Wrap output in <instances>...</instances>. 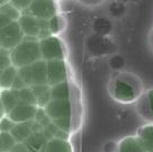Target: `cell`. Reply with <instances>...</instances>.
Wrapping results in <instances>:
<instances>
[{
	"instance_id": "11",
	"label": "cell",
	"mask_w": 153,
	"mask_h": 152,
	"mask_svg": "<svg viewBox=\"0 0 153 152\" xmlns=\"http://www.w3.org/2000/svg\"><path fill=\"white\" fill-rule=\"evenodd\" d=\"M51 94H52V99L76 100L78 98L79 90H78L76 86L70 80L52 86Z\"/></svg>"
},
{
	"instance_id": "7",
	"label": "cell",
	"mask_w": 153,
	"mask_h": 152,
	"mask_svg": "<svg viewBox=\"0 0 153 152\" xmlns=\"http://www.w3.org/2000/svg\"><path fill=\"white\" fill-rule=\"evenodd\" d=\"M71 80V69L67 60L48 62V83L51 87Z\"/></svg>"
},
{
	"instance_id": "2",
	"label": "cell",
	"mask_w": 153,
	"mask_h": 152,
	"mask_svg": "<svg viewBox=\"0 0 153 152\" xmlns=\"http://www.w3.org/2000/svg\"><path fill=\"white\" fill-rule=\"evenodd\" d=\"M107 90L115 101L124 105L136 103L145 91L139 77L127 71L116 72L108 81Z\"/></svg>"
},
{
	"instance_id": "17",
	"label": "cell",
	"mask_w": 153,
	"mask_h": 152,
	"mask_svg": "<svg viewBox=\"0 0 153 152\" xmlns=\"http://www.w3.org/2000/svg\"><path fill=\"white\" fill-rule=\"evenodd\" d=\"M45 152H73V147L67 139L52 138L48 140Z\"/></svg>"
},
{
	"instance_id": "1",
	"label": "cell",
	"mask_w": 153,
	"mask_h": 152,
	"mask_svg": "<svg viewBox=\"0 0 153 152\" xmlns=\"http://www.w3.org/2000/svg\"><path fill=\"white\" fill-rule=\"evenodd\" d=\"M44 110L53 125L61 132L72 135L81 127L82 112L78 99H52L44 107Z\"/></svg>"
},
{
	"instance_id": "8",
	"label": "cell",
	"mask_w": 153,
	"mask_h": 152,
	"mask_svg": "<svg viewBox=\"0 0 153 152\" xmlns=\"http://www.w3.org/2000/svg\"><path fill=\"white\" fill-rule=\"evenodd\" d=\"M25 13L33 15L38 19L50 20L59 15V6L56 0H34L28 10Z\"/></svg>"
},
{
	"instance_id": "4",
	"label": "cell",
	"mask_w": 153,
	"mask_h": 152,
	"mask_svg": "<svg viewBox=\"0 0 153 152\" xmlns=\"http://www.w3.org/2000/svg\"><path fill=\"white\" fill-rule=\"evenodd\" d=\"M18 23L26 37L41 41L42 38L51 35L48 31V20L38 19L33 15L24 13L20 16Z\"/></svg>"
},
{
	"instance_id": "24",
	"label": "cell",
	"mask_w": 153,
	"mask_h": 152,
	"mask_svg": "<svg viewBox=\"0 0 153 152\" xmlns=\"http://www.w3.org/2000/svg\"><path fill=\"white\" fill-rule=\"evenodd\" d=\"M9 0H1V5H5V4H8Z\"/></svg>"
},
{
	"instance_id": "5",
	"label": "cell",
	"mask_w": 153,
	"mask_h": 152,
	"mask_svg": "<svg viewBox=\"0 0 153 152\" xmlns=\"http://www.w3.org/2000/svg\"><path fill=\"white\" fill-rule=\"evenodd\" d=\"M39 48L44 61H55L67 59V46L59 36L50 35L39 41Z\"/></svg>"
},
{
	"instance_id": "21",
	"label": "cell",
	"mask_w": 153,
	"mask_h": 152,
	"mask_svg": "<svg viewBox=\"0 0 153 152\" xmlns=\"http://www.w3.org/2000/svg\"><path fill=\"white\" fill-rule=\"evenodd\" d=\"M33 1L34 0H9L10 4L14 6V7H16L22 14L28 10L30 5L33 4Z\"/></svg>"
},
{
	"instance_id": "3",
	"label": "cell",
	"mask_w": 153,
	"mask_h": 152,
	"mask_svg": "<svg viewBox=\"0 0 153 152\" xmlns=\"http://www.w3.org/2000/svg\"><path fill=\"white\" fill-rule=\"evenodd\" d=\"M10 59L13 66L17 69L28 67L42 60L39 41L26 37L18 46L10 51Z\"/></svg>"
},
{
	"instance_id": "9",
	"label": "cell",
	"mask_w": 153,
	"mask_h": 152,
	"mask_svg": "<svg viewBox=\"0 0 153 152\" xmlns=\"http://www.w3.org/2000/svg\"><path fill=\"white\" fill-rule=\"evenodd\" d=\"M38 107L35 105L29 104H18L11 110L7 113V117L13 121L15 124L27 123L36 117Z\"/></svg>"
},
{
	"instance_id": "14",
	"label": "cell",
	"mask_w": 153,
	"mask_h": 152,
	"mask_svg": "<svg viewBox=\"0 0 153 152\" xmlns=\"http://www.w3.org/2000/svg\"><path fill=\"white\" fill-rule=\"evenodd\" d=\"M48 142V141L44 136V134L36 132L24 141V147L27 152H45Z\"/></svg>"
},
{
	"instance_id": "12",
	"label": "cell",
	"mask_w": 153,
	"mask_h": 152,
	"mask_svg": "<svg viewBox=\"0 0 153 152\" xmlns=\"http://www.w3.org/2000/svg\"><path fill=\"white\" fill-rule=\"evenodd\" d=\"M116 152H148L136 135H127L117 142Z\"/></svg>"
},
{
	"instance_id": "22",
	"label": "cell",
	"mask_w": 153,
	"mask_h": 152,
	"mask_svg": "<svg viewBox=\"0 0 153 152\" xmlns=\"http://www.w3.org/2000/svg\"><path fill=\"white\" fill-rule=\"evenodd\" d=\"M116 149L117 142H106L102 148V152H116Z\"/></svg>"
},
{
	"instance_id": "18",
	"label": "cell",
	"mask_w": 153,
	"mask_h": 152,
	"mask_svg": "<svg viewBox=\"0 0 153 152\" xmlns=\"http://www.w3.org/2000/svg\"><path fill=\"white\" fill-rule=\"evenodd\" d=\"M18 76V69L15 66H10L1 71V90H8L13 88L16 78Z\"/></svg>"
},
{
	"instance_id": "13",
	"label": "cell",
	"mask_w": 153,
	"mask_h": 152,
	"mask_svg": "<svg viewBox=\"0 0 153 152\" xmlns=\"http://www.w3.org/2000/svg\"><path fill=\"white\" fill-rule=\"evenodd\" d=\"M30 67V76L33 86L48 85V62L43 59L34 63ZM32 86V87H33Z\"/></svg>"
},
{
	"instance_id": "6",
	"label": "cell",
	"mask_w": 153,
	"mask_h": 152,
	"mask_svg": "<svg viewBox=\"0 0 153 152\" xmlns=\"http://www.w3.org/2000/svg\"><path fill=\"white\" fill-rule=\"evenodd\" d=\"M25 38L26 36L18 22H13L11 24L1 27V48L4 50H14Z\"/></svg>"
},
{
	"instance_id": "16",
	"label": "cell",
	"mask_w": 153,
	"mask_h": 152,
	"mask_svg": "<svg viewBox=\"0 0 153 152\" xmlns=\"http://www.w3.org/2000/svg\"><path fill=\"white\" fill-rule=\"evenodd\" d=\"M148 152H153V124H145L135 134Z\"/></svg>"
},
{
	"instance_id": "15",
	"label": "cell",
	"mask_w": 153,
	"mask_h": 152,
	"mask_svg": "<svg viewBox=\"0 0 153 152\" xmlns=\"http://www.w3.org/2000/svg\"><path fill=\"white\" fill-rule=\"evenodd\" d=\"M33 92L36 98V104L38 108H44L52 100L51 86L50 85H38L32 87Z\"/></svg>"
},
{
	"instance_id": "10",
	"label": "cell",
	"mask_w": 153,
	"mask_h": 152,
	"mask_svg": "<svg viewBox=\"0 0 153 152\" xmlns=\"http://www.w3.org/2000/svg\"><path fill=\"white\" fill-rule=\"evenodd\" d=\"M135 104L140 117L146 124H153V88L144 91Z\"/></svg>"
},
{
	"instance_id": "20",
	"label": "cell",
	"mask_w": 153,
	"mask_h": 152,
	"mask_svg": "<svg viewBox=\"0 0 153 152\" xmlns=\"http://www.w3.org/2000/svg\"><path fill=\"white\" fill-rule=\"evenodd\" d=\"M0 13H1V15H4L6 17L10 18L13 22H18L20 16H22V13L16 7H14V6L11 5L10 2L5 4V5H1Z\"/></svg>"
},
{
	"instance_id": "19",
	"label": "cell",
	"mask_w": 153,
	"mask_h": 152,
	"mask_svg": "<svg viewBox=\"0 0 153 152\" xmlns=\"http://www.w3.org/2000/svg\"><path fill=\"white\" fill-rule=\"evenodd\" d=\"M65 19L63 16L59 14L56 16H54L53 18L48 20V31L51 35L54 36H59L65 29Z\"/></svg>"
},
{
	"instance_id": "23",
	"label": "cell",
	"mask_w": 153,
	"mask_h": 152,
	"mask_svg": "<svg viewBox=\"0 0 153 152\" xmlns=\"http://www.w3.org/2000/svg\"><path fill=\"white\" fill-rule=\"evenodd\" d=\"M150 43H151V48L153 50V29L152 32H151V36H150Z\"/></svg>"
}]
</instances>
